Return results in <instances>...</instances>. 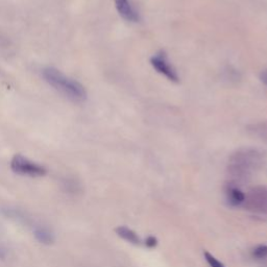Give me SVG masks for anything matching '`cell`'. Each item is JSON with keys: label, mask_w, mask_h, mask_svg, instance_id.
<instances>
[{"label": "cell", "mask_w": 267, "mask_h": 267, "mask_svg": "<svg viewBox=\"0 0 267 267\" xmlns=\"http://www.w3.org/2000/svg\"><path fill=\"white\" fill-rule=\"evenodd\" d=\"M266 154L264 151L244 147L236 150L228 159L227 173L232 179V183L248 181L254 172L259 170L265 164Z\"/></svg>", "instance_id": "obj_1"}, {"label": "cell", "mask_w": 267, "mask_h": 267, "mask_svg": "<svg viewBox=\"0 0 267 267\" xmlns=\"http://www.w3.org/2000/svg\"><path fill=\"white\" fill-rule=\"evenodd\" d=\"M43 79L48 85L69 101L82 103L87 99V91L81 82L75 81L55 67H46L42 71Z\"/></svg>", "instance_id": "obj_2"}, {"label": "cell", "mask_w": 267, "mask_h": 267, "mask_svg": "<svg viewBox=\"0 0 267 267\" xmlns=\"http://www.w3.org/2000/svg\"><path fill=\"white\" fill-rule=\"evenodd\" d=\"M11 169L15 173L29 178H40L47 173V170L44 166L30 161L29 159L22 155H16L13 157L11 161Z\"/></svg>", "instance_id": "obj_3"}, {"label": "cell", "mask_w": 267, "mask_h": 267, "mask_svg": "<svg viewBox=\"0 0 267 267\" xmlns=\"http://www.w3.org/2000/svg\"><path fill=\"white\" fill-rule=\"evenodd\" d=\"M244 207L248 211L267 214V187L256 186L246 195Z\"/></svg>", "instance_id": "obj_4"}, {"label": "cell", "mask_w": 267, "mask_h": 267, "mask_svg": "<svg viewBox=\"0 0 267 267\" xmlns=\"http://www.w3.org/2000/svg\"><path fill=\"white\" fill-rule=\"evenodd\" d=\"M150 65L158 73L165 76L168 81L172 82H180L179 74L177 70L172 67V65L169 63L166 51L161 50L157 52L155 56H152L150 58Z\"/></svg>", "instance_id": "obj_5"}, {"label": "cell", "mask_w": 267, "mask_h": 267, "mask_svg": "<svg viewBox=\"0 0 267 267\" xmlns=\"http://www.w3.org/2000/svg\"><path fill=\"white\" fill-rule=\"evenodd\" d=\"M115 6L120 16L127 22L137 23L140 21V15L135 10V7L131 4L128 0H114Z\"/></svg>", "instance_id": "obj_6"}, {"label": "cell", "mask_w": 267, "mask_h": 267, "mask_svg": "<svg viewBox=\"0 0 267 267\" xmlns=\"http://www.w3.org/2000/svg\"><path fill=\"white\" fill-rule=\"evenodd\" d=\"M226 197L228 205L232 207H238L244 204L246 201V194L243 193L242 190L236 186L234 183H230L226 188Z\"/></svg>", "instance_id": "obj_7"}, {"label": "cell", "mask_w": 267, "mask_h": 267, "mask_svg": "<svg viewBox=\"0 0 267 267\" xmlns=\"http://www.w3.org/2000/svg\"><path fill=\"white\" fill-rule=\"evenodd\" d=\"M115 232L117 234L118 237L122 238L125 240L126 242L134 244V246H140L141 244V238L139 237V235L137 234L132 228H129L124 226H120L115 228Z\"/></svg>", "instance_id": "obj_8"}, {"label": "cell", "mask_w": 267, "mask_h": 267, "mask_svg": "<svg viewBox=\"0 0 267 267\" xmlns=\"http://www.w3.org/2000/svg\"><path fill=\"white\" fill-rule=\"evenodd\" d=\"M34 235L36 239L43 244H51L55 241V236H53L52 232L49 231L46 226H35Z\"/></svg>", "instance_id": "obj_9"}, {"label": "cell", "mask_w": 267, "mask_h": 267, "mask_svg": "<svg viewBox=\"0 0 267 267\" xmlns=\"http://www.w3.org/2000/svg\"><path fill=\"white\" fill-rule=\"evenodd\" d=\"M247 131L256 137H259L261 140L267 143V121L260 122V123L251 124L247 127Z\"/></svg>", "instance_id": "obj_10"}, {"label": "cell", "mask_w": 267, "mask_h": 267, "mask_svg": "<svg viewBox=\"0 0 267 267\" xmlns=\"http://www.w3.org/2000/svg\"><path fill=\"white\" fill-rule=\"evenodd\" d=\"M251 256L257 260H262V259L267 258V246L266 244H260V246H256L253 251H251Z\"/></svg>", "instance_id": "obj_11"}, {"label": "cell", "mask_w": 267, "mask_h": 267, "mask_svg": "<svg viewBox=\"0 0 267 267\" xmlns=\"http://www.w3.org/2000/svg\"><path fill=\"white\" fill-rule=\"evenodd\" d=\"M204 257H205V260L207 261L210 267H226L224 263H221L218 259H216L214 256L211 255L207 250L204 251Z\"/></svg>", "instance_id": "obj_12"}, {"label": "cell", "mask_w": 267, "mask_h": 267, "mask_svg": "<svg viewBox=\"0 0 267 267\" xmlns=\"http://www.w3.org/2000/svg\"><path fill=\"white\" fill-rule=\"evenodd\" d=\"M145 246L148 248H155L158 246V239L155 236H148L145 239Z\"/></svg>", "instance_id": "obj_13"}, {"label": "cell", "mask_w": 267, "mask_h": 267, "mask_svg": "<svg viewBox=\"0 0 267 267\" xmlns=\"http://www.w3.org/2000/svg\"><path fill=\"white\" fill-rule=\"evenodd\" d=\"M259 79H260L261 82H263V85L267 86V69L261 71L260 75H259Z\"/></svg>", "instance_id": "obj_14"}]
</instances>
